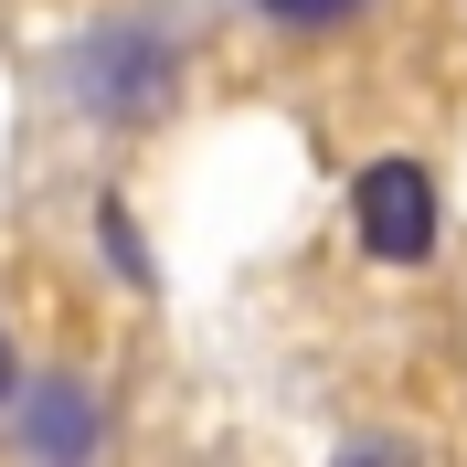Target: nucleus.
<instances>
[{"mask_svg": "<svg viewBox=\"0 0 467 467\" xmlns=\"http://www.w3.org/2000/svg\"><path fill=\"white\" fill-rule=\"evenodd\" d=\"M64 96H75L96 128H149V117L181 96V32L160 22V11H107L96 32H75Z\"/></svg>", "mask_w": 467, "mask_h": 467, "instance_id": "nucleus-1", "label": "nucleus"}, {"mask_svg": "<svg viewBox=\"0 0 467 467\" xmlns=\"http://www.w3.org/2000/svg\"><path fill=\"white\" fill-rule=\"evenodd\" d=\"M350 234H361V255L372 265H425L446 234V202H436V171L425 160H372V171L350 181Z\"/></svg>", "mask_w": 467, "mask_h": 467, "instance_id": "nucleus-2", "label": "nucleus"}, {"mask_svg": "<svg viewBox=\"0 0 467 467\" xmlns=\"http://www.w3.org/2000/svg\"><path fill=\"white\" fill-rule=\"evenodd\" d=\"M11 436H22L32 467H96L107 446V404L86 393V372H43L11 393Z\"/></svg>", "mask_w": 467, "mask_h": 467, "instance_id": "nucleus-3", "label": "nucleus"}, {"mask_svg": "<svg viewBox=\"0 0 467 467\" xmlns=\"http://www.w3.org/2000/svg\"><path fill=\"white\" fill-rule=\"evenodd\" d=\"M96 223H107V265L128 276V287H149V244H139V223H128V202H117V192L96 202Z\"/></svg>", "mask_w": 467, "mask_h": 467, "instance_id": "nucleus-4", "label": "nucleus"}, {"mask_svg": "<svg viewBox=\"0 0 467 467\" xmlns=\"http://www.w3.org/2000/svg\"><path fill=\"white\" fill-rule=\"evenodd\" d=\"M244 11H265V22H287V32H329L350 11H372V0H244Z\"/></svg>", "mask_w": 467, "mask_h": 467, "instance_id": "nucleus-5", "label": "nucleus"}, {"mask_svg": "<svg viewBox=\"0 0 467 467\" xmlns=\"http://www.w3.org/2000/svg\"><path fill=\"white\" fill-rule=\"evenodd\" d=\"M329 467H404V446H350V457H329Z\"/></svg>", "mask_w": 467, "mask_h": 467, "instance_id": "nucleus-6", "label": "nucleus"}, {"mask_svg": "<svg viewBox=\"0 0 467 467\" xmlns=\"http://www.w3.org/2000/svg\"><path fill=\"white\" fill-rule=\"evenodd\" d=\"M22 393V361H11V329H0V404Z\"/></svg>", "mask_w": 467, "mask_h": 467, "instance_id": "nucleus-7", "label": "nucleus"}]
</instances>
